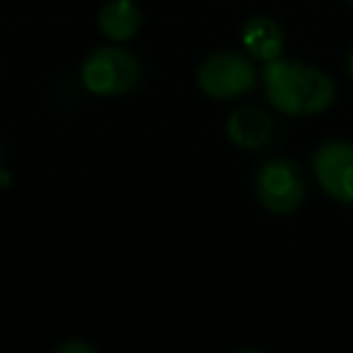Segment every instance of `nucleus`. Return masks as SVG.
Wrapping results in <instances>:
<instances>
[{
    "instance_id": "obj_10",
    "label": "nucleus",
    "mask_w": 353,
    "mask_h": 353,
    "mask_svg": "<svg viewBox=\"0 0 353 353\" xmlns=\"http://www.w3.org/2000/svg\"><path fill=\"white\" fill-rule=\"evenodd\" d=\"M346 65H348V75H351V80H353V49L348 51V61H346Z\"/></svg>"
},
{
    "instance_id": "obj_7",
    "label": "nucleus",
    "mask_w": 353,
    "mask_h": 353,
    "mask_svg": "<svg viewBox=\"0 0 353 353\" xmlns=\"http://www.w3.org/2000/svg\"><path fill=\"white\" fill-rule=\"evenodd\" d=\"M242 46L247 49V54L254 61L269 63L274 59H281L285 49V34L281 30V25L274 17L256 15L242 25Z\"/></svg>"
},
{
    "instance_id": "obj_3",
    "label": "nucleus",
    "mask_w": 353,
    "mask_h": 353,
    "mask_svg": "<svg viewBox=\"0 0 353 353\" xmlns=\"http://www.w3.org/2000/svg\"><path fill=\"white\" fill-rule=\"evenodd\" d=\"M254 192L259 203L274 216H290L307 196L305 176L290 157H269L254 174Z\"/></svg>"
},
{
    "instance_id": "obj_9",
    "label": "nucleus",
    "mask_w": 353,
    "mask_h": 353,
    "mask_svg": "<svg viewBox=\"0 0 353 353\" xmlns=\"http://www.w3.org/2000/svg\"><path fill=\"white\" fill-rule=\"evenodd\" d=\"M56 351H61V353H65V351H85V353H92L94 348L92 346H88V343H78V341H68V343H61Z\"/></svg>"
},
{
    "instance_id": "obj_5",
    "label": "nucleus",
    "mask_w": 353,
    "mask_h": 353,
    "mask_svg": "<svg viewBox=\"0 0 353 353\" xmlns=\"http://www.w3.org/2000/svg\"><path fill=\"white\" fill-rule=\"evenodd\" d=\"M312 172L329 199L353 203V143L324 141L312 155Z\"/></svg>"
},
{
    "instance_id": "obj_11",
    "label": "nucleus",
    "mask_w": 353,
    "mask_h": 353,
    "mask_svg": "<svg viewBox=\"0 0 353 353\" xmlns=\"http://www.w3.org/2000/svg\"><path fill=\"white\" fill-rule=\"evenodd\" d=\"M0 157H3V148H0Z\"/></svg>"
},
{
    "instance_id": "obj_1",
    "label": "nucleus",
    "mask_w": 353,
    "mask_h": 353,
    "mask_svg": "<svg viewBox=\"0 0 353 353\" xmlns=\"http://www.w3.org/2000/svg\"><path fill=\"white\" fill-rule=\"evenodd\" d=\"M266 99L285 117H314L327 112L336 97L334 80L324 70L295 59H274L261 70Z\"/></svg>"
},
{
    "instance_id": "obj_2",
    "label": "nucleus",
    "mask_w": 353,
    "mask_h": 353,
    "mask_svg": "<svg viewBox=\"0 0 353 353\" xmlns=\"http://www.w3.org/2000/svg\"><path fill=\"white\" fill-rule=\"evenodd\" d=\"M143 65L133 51L123 46H99L90 51L80 65V83L94 97H121L138 88Z\"/></svg>"
},
{
    "instance_id": "obj_4",
    "label": "nucleus",
    "mask_w": 353,
    "mask_h": 353,
    "mask_svg": "<svg viewBox=\"0 0 353 353\" xmlns=\"http://www.w3.org/2000/svg\"><path fill=\"white\" fill-rule=\"evenodd\" d=\"M196 83L199 90L211 99H237L254 90L256 68L247 56L235 51H218L199 63Z\"/></svg>"
},
{
    "instance_id": "obj_6",
    "label": "nucleus",
    "mask_w": 353,
    "mask_h": 353,
    "mask_svg": "<svg viewBox=\"0 0 353 353\" xmlns=\"http://www.w3.org/2000/svg\"><path fill=\"white\" fill-rule=\"evenodd\" d=\"M225 136L242 150H261L276 136V121L261 107H240L225 121Z\"/></svg>"
},
{
    "instance_id": "obj_12",
    "label": "nucleus",
    "mask_w": 353,
    "mask_h": 353,
    "mask_svg": "<svg viewBox=\"0 0 353 353\" xmlns=\"http://www.w3.org/2000/svg\"><path fill=\"white\" fill-rule=\"evenodd\" d=\"M348 3H351V6H353V0H348Z\"/></svg>"
},
{
    "instance_id": "obj_8",
    "label": "nucleus",
    "mask_w": 353,
    "mask_h": 353,
    "mask_svg": "<svg viewBox=\"0 0 353 353\" xmlns=\"http://www.w3.org/2000/svg\"><path fill=\"white\" fill-rule=\"evenodd\" d=\"M143 17L133 0H109L97 15V30L112 44L131 41L141 32Z\"/></svg>"
}]
</instances>
